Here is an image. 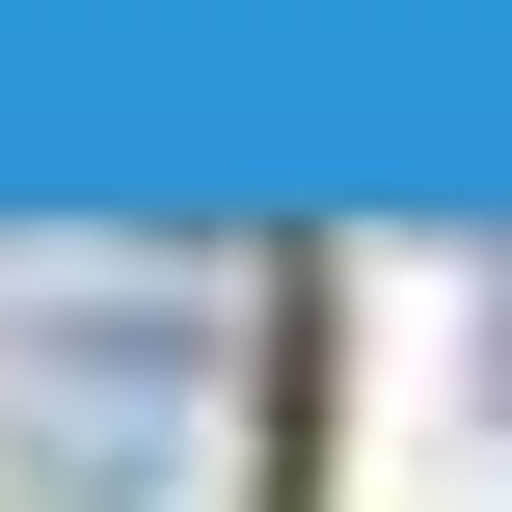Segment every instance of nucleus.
I'll return each instance as SVG.
<instances>
[{"label":"nucleus","instance_id":"obj_1","mask_svg":"<svg viewBox=\"0 0 512 512\" xmlns=\"http://www.w3.org/2000/svg\"><path fill=\"white\" fill-rule=\"evenodd\" d=\"M0 512H270V324L162 243H0Z\"/></svg>","mask_w":512,"mask_h":512}]
</instances>
